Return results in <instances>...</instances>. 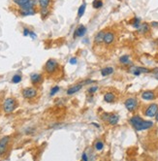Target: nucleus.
I'll return each mask as SVG.
<instances>
[{
	"instance_id": "19",
	"label": "nucleus",
	"mask_w": 158,
	"mask_h": 161,
	"mask_svg": "<svg viewBox=\"0 0 158 161\" xmlns=\"http://www.w3.org/2000/svg\"><path fill=\"white\" fill-rule=\"evenodd\" d=\"M116 100V95L113 92H107L104 95V101L107 103H113Z\"/></svg>"
},
{
	"instance_id": "2",
	"label": "nucleus",
	"mask_w": 158,
	"mask_h": 161,
	"mask_svg": "<svg viewBox=\"0 0 158 161\" xmlns=\"http://www.w3.org/2000/svg\"><path fill=\"white\" fill-rule=\"evenodd\" d=\"M58 68H59L58 62L55 59L52 58L49 59L45 64V71L48 74H55L58 70Z\"/></svg>"
},
{
	"instance_id": "30",
	"label": "nucleus",
	"mask_w": 158,
	"mask_h": 161,
	"mask_svg": "<svg viewBox=\"0 0 158 161\" xmlns=\"http://www.w3.org/2000/svg\"><path fill=\"white\" fill-rule=\"evenodd\" d=\"M59 86H53V88L50 89V96H53V95H55L56 93H57L58 91H59Z\"/></svg>"
},
{
	"instance_id": "27",
	"label": "nucleus",
	"mask_w": 158,
	"mask_h": 161,
	"mask_svg": "<svg viewBox=\"0 0 158 161\" xmlns=\"http://www.w3.org/2000/svg\"><path fill=\"white\" fill-rule=\"evenodd\" d=\"M40 14H41V17L43 19H47L48 17L50 16V9L49 8H46V9H41L40 10Z\"/></svg>"
},
{
	"instance_id": "7",
	"label": "nucleus",
	"mask_w": 158,
	"mask_h": 161,
	"mask_svg": "<svg viewBox=\"0 0 158 161\" xmlns=\"http://www.w3.org/2000/svg\"><path fill=\"white\" fill-rule=\"evenodd\" d=\"M116 40V33L113 31H106L104 37V44L106 46L112 45Z\"/></svg>"
},
{
	"instance_id": "34",
	"label": "nucleus",
	"mask_w": 158,
	"mask_h": 161,
	"mask_svg": "<svg viewBox=\"0 0 158 161\" xmlns=\"http://www.w3.org/2000/svg\"><path fill=\"white\" fill-rule=\"evenodd\" d=\"M89 158L87 157V155H86V153L85 152H83V154H82V160H85V161H87Z\"/></svg>"
},
{
	"instance_id": "24",
	"label": "nucleus",
	"mask_w": 158,
	"mask_h": 161,
	"mask_svg": "<svg viewBox=\"0 0 158 161\" xmlns=\"http://www.w3.org/2000/svg\"><path fill=\"white\" fill-rule=\"evenodd\" d=\"M38 4L41 9L49 8L50 5V0H38Z\"/></svg>"
},
{
	"instance_id": "3",
	"label": "nucleus",
	"mask_w": 158,
	"mask_h": 161,
	"mask_svg": "<svg viewBox=\"0 0 158 161\" xmlns=\"http://www.w3.org/2000/svg\"><path fill=\"white\" fill-rule=\"evenodd\" d=\"M138 105H139V102H138L137 98H135V97H129L124 102V106H125L126 110L130 113L135 112L138 108Z\"/></svg>"
},
{
	"instance_id": "8",
	"label": "nucleus",
	"mask_w": 158,
	"mask_h": 161,
	"mask_svg": "<svg viewBox=\"0 0 158 161\" xmlns=\"http://www.w3.org/2000/svg\"><path fill=\"white\" fill-rule=\"evenodd\" d=\"M152 126H153L152 121H150V120H143V121H141L140 124H138L135 127V130H137V131H143V130H147L151 128Z\"/></svg>"
},
{
	"instance_id": "29",
	"label": "nucleus",
	"mask_w": 158,
	"mask_h": 161,
	"mask_svg": "<svg viewBox=\"0 0 158 161\" xmlns=\"http://www.w3.org/2000/svg\"><path fill=\"white\" fill-rule=\"evenodd\" d=\"M21 80H22V76L21 75L17 74V75L13 76V78H12V83H19Z\"/></svg>"
},
{
	"instance_id": "33",
	"label": "nucleus",
	"mask_w": 158,
	"mask_h": 161,
	"mask_svg": "<svg viewBox=\"0 0 158 161\" xmlns=\"http://www.w3.org/2000/svg\"><path fill=\"white\" fill-rule=\"evenodd\" d=\"M29 33H30V30L28 28H26V27L23 28V36L27 37V36H29Z\"/></svg>"
},
{
	"instance_id": "15",
	"label": "nucleus",
	"mask_w": 158,
	"mask_h": 161,
	"mask_svg": "<svg viewBox=\"0 0 158 161\" xmlns=\"http://www.w3.org/2000/svg\"><path fill=\"white\" fill-rule=\"evenodd\" d=\"M30 80H31V83L33 85H38L43 80V77L41 74H38V73H34L30 76Z\"/></svg>"
},
{
	"instance_id": "9",
	"label": "nucleus",
	"mask_w": 158,
	"mask_h": 161,
	"mask_svg": "<svg viewBox=\"0 0 158 161\" xmlns=\"http://www.w3.org/2000/svg\"><path fill=\"white\" fill-rule=\"evenodd\" d=\"M149 31H150V24H149L147 22H142L141 25L137 28V32L142 35H146Z\"/></svg>"
},
{
	"instance_id": "32",
	"label": "nucleus",
	"mask_w": 158,
	"mask_h": 161,
	"mask_svg": "<svg viewBox=\"0 0 158 161\" xmlns=\"http://www.w3.org/2000/svg\"><path fill=\"white\" fill-rule=\"evenodd\" d=\"M70 64H72V65H75V64H77L78 63V58H72L71 59H70Z\"/></svg>"
},
{
	"instance_id": "10",
	"label": "nucleus",
	"mask_w": 158,
	"mask_h": 161,
	"mask_svg": "<svg viewBox=\"0 0 158 161\" xmlns=\"http://www.w3.org/2000/svg\"><path fill=\"white\" fill-rule=\"evenodd\" d=\"M86 34V27L85 25L80 24L78 27L74 31V38H78V37H83Z\"/></svg>"
},
{
	"instance_id": "6",
	"label": "nucleus",
	"mask_w": 158,
	"mask_h": 161,
	"mask_svg": "<svg viewBox=\"0 0 158 161\" xmlns=\"http://www.w3.org/2000/svg\"><path fill=\"white\" fill-rule=\"evenodd\" d=\"M37 95V89L34 88H26L22 90V96L25 99H32Z\"/></svg>"
},
{
	"instance_id": "20",
	"label": "nucleus",
	"mask_w": 158,
	"mask_h": 161,
	"mask_svg": "<svg viewBox=\"0 0 158 161\" xmlns=\"http://www.w3.org/2000/svg\"><path fill=\"white\" fill-rule=\"evenodd\" d=\"M113 73V67H105V68H103L101 70V76H103V77L110 76V75H112Z\"/></svg>"
},
{
	"instance_id": "16",
	"label": "nucleus",
	"mask_w": 158,
	"mask_h": 161,
	"mask_svg": "<svg viewBox=\"0 0 158 161\" xmlns=\"http://www.w3.org/2000/svg\"><path fill=\"white\" fill-rule=\"evenodd\" d=\"M143 117H141L140 116H132L131 119H129V122H130V124L132 125L134 128L138 125V124H140L141 121H143Z\"/></svg>"
},
{
	"instance_id": "25",
	"label": "nucleus",
	"mask_w": 158,
	"mask_h": 161,
	"mask_svg": "<svg viewBox=\"0 0 158 161\" xmlns=\"http://www.w3.org/2000/svg\"><path fill=\"white\" fill-rule=\"evenodd\" d=\"M104 6V3L102 0H93L92 2V7L94 9L98 10V9H101Z\"/></svg>"
},
{
	"instance_id": "14",
	"label": "nucleus",
	"mask_w": 158,
	"mask_h": 161,
	"mask_svg": "<svg viewBox=\"0 0 158 161\" xmlns=\"http://www.w3.org/2000/svg\"><path fill=\"white\" fill-rule=\"evenodd\" d=\"M82 88H83L82 83H78V85H75V86H71V88H69L67 89L66 93H67V95H73V94H75V93L79 92Z\"/></svg>"
},
{
	"instance_id": "13",
	"label": "nucleus",
	"mask_w": 158,
	"mask_h": 161,
	"mask_svg": "<svg viewBox=\"0 0 158 161\" xmlns=\"http://www.w3.org/2000/svg\"><path fill=\"white\" fill-rule=\"evenodd\" d=\"M142 99L146 100V101H152L155 99V93L151 90H146L142 93Z\"/></svg>"
},
{
	"instance_id": "1",
	"label": "nucleus",
	"mask_w": 158,
	"mask_h": 161,
	"mask_svg": "<svg viewBox=\"0 0 158 161\" xmlns=\"http://www.w3.org/2000/svg\"><path fill=\"white\" fill-rule=\"evenodd\" d=\"M18 104H17V101L15 98H12V97H9V98H6L4 103H3V110H4L5 113L10 114L13 113L15 111V109L17 108Z\"/></svg>"
},
{
	"instance_id": "38",
	"label": "nucleus",
	"mask_w": 158,
	"mask_h": 161,
	"mask_svg": "<svg viewBox=\"0 0 158 161\" xmlns=\"http://www.w3.org/2000/svg\"><path fill=\"white\" fill-rule=\"evenodd\" d=\"M156 43H157V45H158V39L156 40Z\"/></svg>"
},
{
	"instance_id": "26",
	"label": "nucleus",
	"mask_w": 158,
	"mask_h": 161,
	"mask_svg": "<svg viewBox=\"0 0 158 161\" xmlns=\"http://www.w3.org/2000/svg\"><path fill=\"white\" fill-rule=\"evenodd\" d=\"M94 149H95L97 152H101L104 149V143L102 141H96L95 144H94Z\"/></svg>"
},
{
	"instance_id": "11",
	"label": "nucleus",
	"mask_w": 158,
	"mask_h": 161,
	"mask_svg": "<svg viewBox=\"0 0 158 161\" xmlns=\"http://www.w3.org/2000/svg\"><path fill=\"white\" fill-rule=\"evenodd\" d=\"M106 30H101V31L97 32L96 35L94 36V44L95 45H100L104 43V37H105Z\"/></svg>"
},
{
	"instance_id": "4",
	"label": "nucleus",
	"mask_w": 158,
	"mask_h": 161,
	"mask_svg": "<svg viewBox=\"0 0 158 161\" xmlns=\"http://www.w3.org/2000/svg\"><path fill=\"white\" fill-rule=\"evenodd\" d=\"M9 143H10V137L9 136H4L0 139V157L4 156L5 153L7 152Z\"/></svg>"
},
{
	"instance_id": "17",
	"label": "nucleus",
	"mask_w": 158,
	"mask_h": 161,
	"mask_svg": "<svg viewBox=\"0 0 158 161\" xmlns=\"http://www.w3.org/2000/svg\"><path fill=\"white\" fill-rule=\"evenodd\" d=\"M19 14L22 17H28V16H34L36 14V10L35 9H28V10H23L19 9Z\"/></svg>"
},
{
	"instance_id": "23",
	"label": "nucleus",
	"mask_w": 158,
	"mask_h": 161,
	"mask_svg": "<svg viewBox=\"0 0 158 161\" xmlns=\"http://www.w3.org/2000/svg\"><path fill=\"white\" fill-rule=\"evenodd\" d=\"M119 62L123 65H128L131 64V60H130V56L128 55H124L119 58Z\"/></svg>"
},
{
	"instance_id": "18",
	"label": "nucleus",
	"mask_w": 158,
	"mask_h": 161,
	"mask_svg": "<svg viewBox=\"0 0 158 161\" xmlns=\"http://www.w3.org/2000/svg\"><path fill=\"white\" fill-rule=\"evenodd\" d=\"M38 2V0H29V1L24 4L23 6H22L19 9H23V10H28V9H35V6Z\"/></svg>"
},
{
	"instance_id": "37",
	"label": "nucleus",
	"mask_w": 158,
	"mask_h": 161,
	"mask_svg": "<svg viewBox=\"0 0 158 161\" xmlns=\"http://www.w3.org/2000/svg\"><path fill=\"white\" fill-rule=\"evenodd\" d=\"M154 117H155V119H156V121H158V113L156 114V116H154Z\"/></svg>"
},
{
	"instance_id": "5",
	"label": "nucleus",
	"mask_w": 158,
	"mask_h": 161,
	"mask_svg": "<svg viewBox=\"0 0 158 161\" xmlns=\"http://www.w3.org/2000/svg\"><path fill=\"white\" fill-rule=\"evenodd\" d=\"M157 113H158V105L155 103H153L147 106V110L144 111V116L147 117H154Z\"/></svg>"
},
{
	"instance_id": "22",
	"label": "nucleus",
	"mask_w": 158,
	"mask_h": 161,
	"mask_svg": "<svg viewBox=\"0 0 158 161\" xmlns=\"http://www.w3.org/2000/svg\"><path fill=\"white\" fill-rule=\"evenodd\" d=\"M141 23H142V22H141V19L138 18V17H134V18L130 21V24L133 26L134 28L137 29L139 26L141 25Z\"/></svg>"
},
{
	"instance_id": "36",
	"label": "nucleus",
	"mask_w": 158,
	"mask_h": 161,
	"mask_svg": "<svg viewBox=\"0 0 158 161\" xmlns=\"http://www.w3.org/2000/svg\"><path fill=\"white\" fill-rule=\"evenodd\" d=\"M29 36L31 37L32 39H36V37H37V35H36L35 33L33 32V31H30V33H29Z\"/></svg>"
},
{
	"instance_id": "21",
	"label": "nucleus",
	"mask_w": 158,
	"mask_h": 161,
	"mask_svg": "<svg viewBox=\"0 0 158 161\" xmlns=\"http://www.w3.org/2000/svg\"><path fill=\"white\" fill-rule=\"evenodd\" d=\"M85 10H86V3L83 2L82 5H80L78 9V19L83 18V16L85 15Z\"/></svg>"
},
{
	"instance_id": "31",
	"label": "nucleus",
	"mask_w": 158,
	"mask_h": 161,
	"mask_svg": "<svg viewBox=\"0 0 158 161\" xmlns=\"http://www.w3.org/2000/svg\"><path fill=\"white\" fill-rule=\"evenodd\" d=\"M97 90H98V86H91V88L88 89V93L93 94V93H95Z\"/></svg>"
},
{
	"instance_id": "28",
	"label": "nucleus",
	"mask_w": 158,
	"mask_h": 161,
	"mask_svg": "<svg viewBox=\"0 0 158 161\" xmlns=\"http://www.w3.org/2000/svg\"><path fill=\"white\" fill-rule=\"evenodd\" d=\"M28 1H29V0H13V2H14L16 5H18L19 8H21L22 6H23L24 4H26Z\"/></svg>"
},
{
	"instance_id": "12",
	"label": "nucleus",
	"mask_w": 158,
	"mask_h": 161,
	"mask_svg": "<svg viewBox=\"0 0 158 161\" xmlns=\"http://www.w3.org/2000/svg\"><path fill=\"white\" fill-rule=\"evenodd\" d=\"M119 116L117 114H109V116L107 119V122L109 123L110 125H116L119 123Z\"/></svg>"
},
{
	"instance_id": "35",
	"label": "nucleus",
	"mask_w": 158,
	"mask_h": 161,
	"mask_svg": "<svg viewBox=\"0 0 158 161\" xmlns=\"http://www.w3.org/2000/svg\"><path fill=\"white\" fill-rule=\"evenodd\" d=\"M150 26H152V27L157 28V27H158V22H152L150 23Z\"/></svg>"
}]
</instances>
